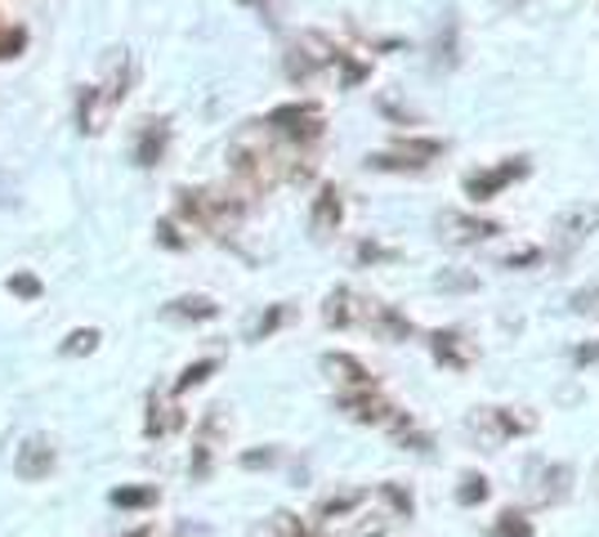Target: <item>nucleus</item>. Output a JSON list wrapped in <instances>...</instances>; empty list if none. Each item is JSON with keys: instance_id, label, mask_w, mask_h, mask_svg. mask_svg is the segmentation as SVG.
<instances>
[{"instance_id": "obj_1", "label": "nucleus", "mask_w": 599, "mask_h": 537, "mask_svg": "<svg viewBox=\"0 0 599 537\" xmlns=\"http://www.w3.org/2000/svg\"><path fill=\"white\" fill-rule=\"evenodd\" d=\"M179 210L202 234H233L247 206H242V197H228V193H215V188H184Z\"/></svg>"}, {"instance_id": "obj_2", "label": "nucleus", "mask_w": 599, "mask_h": 537, "mask_svg": "<svg viewBox=\"0 0 599 537\" xmlns=\"http://www.w3.org/2000/svg\"><path fill=\"white\" fill-rule=\"evenodd\" d=\"M265 131H273L291 148H309V144L322 140L327 113H322V103H309V99L304 103H282V107H273V113L265 117Z\"/></svg>"}, {"instance_id": "obj_3", "label": "nucleus", "mask_w": 599, "mask_h": 537, "mask_svg": "<svg viewBox=\"0 0 599 537\" xmlns=\"http://www.w3.org/2000/svg\"><path fill=\"white\" fill-rule=\"evenodd\" d=\"M590 234H599V202H572L550 220V242L559 256H572Z\"/></svg>"}, {"instance_id": "obj_4", "label": "nucleus", "mask_w": 599, "mask_h": 537, "mask_svg": "<svg viewBox=\"0 0 599 537\" xmlns=\"http://www.w3.org/2000/svg\"><path fill=\"white\" fill-rule=\"evenodd\" d=\"M434 229L447 247H478V242H493L502 234L497 220H484V215H469V210H443Z\"/></svg>"}, {"instance_id": "obj_5", "label": "nucleus", "mask_w": 599, "mask_h": 537, "mask_svg": "<svg viewBox=\"0 0 599 537\" xmlns=\"http://www.w3.org/2000/svg\"><path fill=\"white\" fill-rule=\"evenodd\" d=\"M376 309H381V300H368V296H358V291H349V287H335L331 296H327V322L331 328H368L372 332V322H376Z\"/></svg>"}, {"instance_id": "obj_6", "label": "nucleus", "mask_w": 599, "mask_h": 537, "mask_svg": "<svg viewBox=\"0 0 599 537\" xmlns=\"http://www.w3.org/2000/svg\"><path fill=\"white\" fill-rule=\"evenodd\" d=\"M528 175V157H506L502 166H488V171H474V175H465V197L469 202H493V197H502L515 179H524Z\"/></svg>"}, {"instance_id": "obj_7", "label": "nucleus", "mask_w": 599, "mask_h": 537, "mask_svg": "<svg viewBox=\"0 0 599 537\" xmlns=\"http://www.w3.org/2000/svg\"><path fill=\"white\" fill-rule=\"evenodd\" d=\"M469 425H474V430H488L493 444H506V440H515V435H528V430H537V416L515 412V407H484Z\"/></svg>"}, {"instance_id": "obj_8", "label": "nucleus", "mask_w": 599, "mask_h": 537, "mask_svg": "<svg viewBox=\"0 0 599 537\" xmlns=\"http://www.w3.org/2000/svg\"><path fill=\"white\" fill-rule=\"evenodd\" d=\"M340 407L353 416V421H363V425H385V421H403V416H394V407H390V399H381L376 390H349L344 399H340Z\"/></svg>"}, {"instance_id": "obj_9", "label": "nucleus", "mask_w": 599, "mask_h": 537, "mask_svg": "<svg viewBox=\"0 0 599 537\" xmlns=\"http://www.w3.org/2000/svg\"><path fill=\"white\" fill-rule=\"evenodd\" d=\"M430 350H434V359H438L443 368H452V372H465V368L474 363V345L465 341V332H461V328L434 332V337H430Z\"/></svg>"}, {"instance_id": "obj_10", "label": "nucleus", "mask_w": 599, "mask_h": 537, "mask_svg": "<svg viewBox=\"0 0 599 537\" xmlns=\"http://www.w3.org/2000/svg\"><path fill=\"white\" fill-rule=\"evenodd\" d=\"M59 453H54V440L50 435H32L19 453V479H45L54 471Z\"/></svg>"}, {"instance_id": "obj_11", "label": "nucleus", "mask_w": 599, "mask_h": 537, "mask_svg": "<svg viewBox=\"0 0 599 537\" xmlns=\"http://www.w3.org/2000/svg\"><path fill=\"white\" fill-rule=\"evenodd\" d=\"M340 220H344V197H340L335 184H327V188L313 197V234H318V238H331V234L340 229Z\"/></svg>"}, {"instance_id": "obj_12", "label": "nucleus", "mask_w": 599, "mask_h": 537, "mask_svg": "<svg viewBox=\"0 0 599 537\" xmlns=\"http://www.w3.org/2000/svg\"><path fill=\"white\" fill-rule=\"evenodd\" d=\"M322 368H327L340 385H349V390H372V372H368L363 363H358L353 354H327V359H322Z\"/></svg>"}, {"instance_id": "obj_13", "label": "nucleus", "mask_w": 599, "mask_h": 537, "mask_svg": "<svg viewBox=\"0 0 599 537\" xmlns=\"http://www.w3.org/2000/svg\"><path fill=\"white\" fill-rule=\"evenodd\" d=\"M166 140H171V126H166V122H148L144 135H140V148H135L140 166H157L162 153H166Z\"/></svg>"}, {"instance_id": "obj_14", "label": "nucleus", "mask_w": 599, "mask_h": 537, "mask_svg": "<svg viewBox=\"0 0 599 537\" xmlns=\"http://www.w3.org/2000/svg\"><path fill=\"white\" fill-rule=\"evenodd\" d=\"M456 32H461V23H456V14H447L443 28H438V37H434V63H438V68H456V59H461Z\"/></svg>"}, {"instance_id": "obj_15", "label": "nucleus", "mask_w": 599, "mask_h": 537, "mask_svg": "<svg viewBox=\"0 0 599 537\" xmlns=\"http://www.w3.org/2000/svg\"><path fill=\"white\" fill-rule=\"evenodd\" d=\"M394 153L430 166L434 157H443V140H416V135H394Z\"/></svg>"}, {"instance_id": "obj_16", "label": "nucleus", "mask_w": 599, "mask_h": 537, "mask_svg": "<svg viewBox=\"0 0 599 537\" xmlns=\"http://www.w3.org/2000/svg\"><path fill=\"white\" fill-rule=\"evenodd\" d=\"M166 313H171V318H193V322H206V318H215V313H219V304H215V300H206V296H184V300H175Z\"/></svg>"}, {"instance_id": "obj_17", "label": "nucleus", "mask_w": 599, "mask_h": 537, "mask_svg": "<svg viewBox=\"0 0 599 537\" xmlns=\"http://www.w3.org/2000/svg\"><path fill=\"white\" fill-rule=\"evenodd\" d=\"M488 537H533V524L524 515H515V510H502Z\"/></svg>"}, {"instance_id": "obj_18", "label": "nucleus", "mask_w": 599, "mask_h": 537, "mask_svg": "<svg viewBox=\"0 0 599 537\" xmlns=\"http://www.w3.org/2000/svg\"><path fill=\"white\" fill-rule=\"evenodd\" d=\"M368 166H372V171H412V175L425 171L421 162H412V157H403V153H376V157H368Z\"/></svg>"}, {"instance_id": "obj_19", "label": "nucleus", "mask_w": 599, "mask_h": 537, "mask_svg": "<svg viewBox=\"0 0 599 537\" xmlns=\"http://www.w3.org/2000/svg\"><path fill=\"white\" fill-rule=\"evenodd\" d=\"M112 502H116V506H153L157 493H153V488H116Z\"/></svg>"}, {"instance_id": "obj_20", "label": "nucleus", "mask_w": 599, "mask_h": 537, "mask_svg": "<svg viewBox=\"0 0 599 537\" xmlns=\"http://www.w3.org/2000/svg\"><path fill=\"white\" fill-rule=\"evenodd\" d=\"M456 497H461V506L484 502V497H488V479H484V475H465V488H461Z\"/></svg>"}, {"instance_id": "obj_21", "label": "nucleus", "mask_w": 599, "mask_h": 537, "mask_svg": "<svg viewBox=\"0 0 599 537\" xmlns=\"http://www.w3.org/2000/svg\"><path fill=\"white\" fill-rule=\"evenodd\" d=\"M210 372H215V359H202V363H193V368L179 376V385H175V390H193V385H202Z\"/></svg>"}, {"instance_id": "obj_22", "label": "nucleus", "mask_w": 599, "mask_h": 537, "mask_svg": "<svg viewBox=\"0 0 599 537\" xmlns=\"http://www.w3.org/2000/svg\"><path fill=\"white\" fill-rule=\"evenodd\" d=\"M572 309H577V313H586V318H599V287L577 291V296H572Z\"/></svg>"}, {"instance_id": "obj_23", "label": "nucleus", "mask_w": 599, "mask_h": 537, "mask_svg": "<svg viewBox=\"0 0 599 537\" xmlns=\"http://www.w3.org/2000/svg\"><path fill=\"white\" fill-rule=\"evenodd\" d=\"M533 260H541V251H537V247H524V251H510V256H506V269H524V265H533Z\"/></svg>"}, {"instance_id": "obj_24", "label": "nucleus", "mask_w": 599, "mask_h": 537, "mask_svg": "<svg viewBox=\"0 0 599 537\" xmlns=\"http://www.w3.org/2000/svg\"><path fill=\"white\" fill-rule=\"evenodd\" d=\"M394 251L390 247H376V242H363V247H358V260H390Z\"/></svg>"}, {"instance_id": "obj_25", "label": "nucleus", "mask_w": 599, "mask_h": 537, "mask_svg": "<svg viewBox=\"0 0 599 537\" xmlns=\"http://www.w3.org/2000/svg\"><path fill=\"white\" fill-rule=\"evenodd\" d=\"M14 291L19 296H41V282L37 278H14Z\"/></svg>"}, {"instance_id": "obj_26", "label": "nucleus", "mask_w": 599, "mask_h": 537, "mask_svg": "<svg viewBox=\"0 0 599 537\" xmlns=\"http://www.w3.org/2000/svg\"><path fill=\"white\" fill-rule=\"evenodd\" d=\"M595 359H599V345H581L577 350V363H595Z\"/></svg>"}, {"instance_id": "obj_27", "label": "nucleus", "mask_w": 599, "mask_h": 537, "mask_svg": "<svg viewBox=\"0 0 599 537\" xmlns=\"http://www.w3.org/2000/svg\"><path fill=\"white\" fill-rule=\"evenodd\" d=\"M502 10H528V0H497Z\"/></svg>"}]
</instances>
